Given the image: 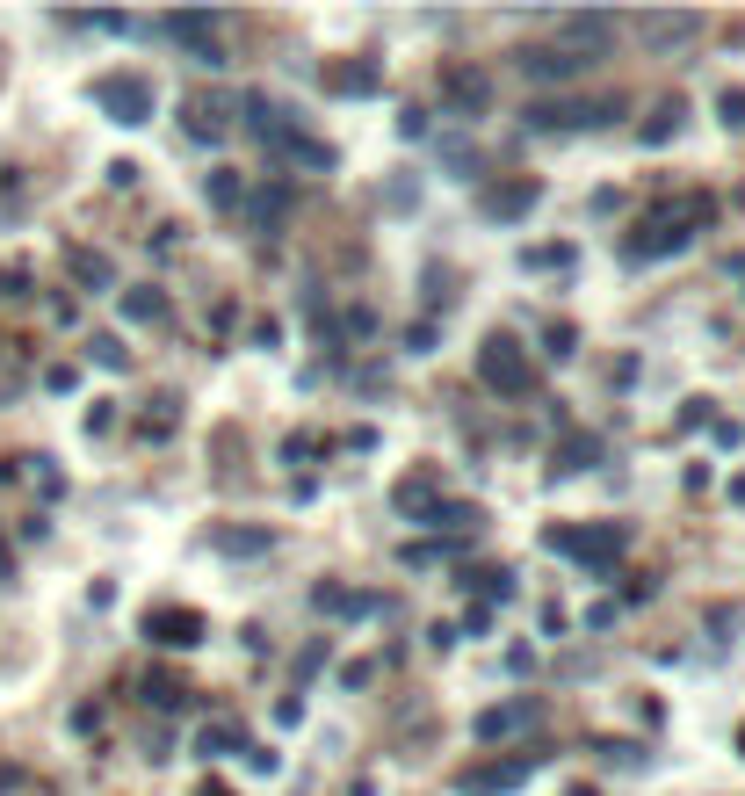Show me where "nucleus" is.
<instances>
[{"instance_id":"1","label":"nucleus","mask_w":745,"mask_h":796,"mask_svg":"<svg viewBox=\"0 0 745 796\" xmlns=\"http://www.w3.org/2000/svg\"><path fill=\"white\" fill-rule=\"evenodd\" d=\"M95 102L116 116V124H152V102H160V95H152L145 73H102L95 80Z\"/></svg>"},{"instance_id":"2","label":"nucleus","mask_w":745,"mask_h":796,"mask_svg":"<svg viewBox=\"0 0 745 796\" xmlns=\"http://www.w3.org/2000/svg\"><path fill=\"white\" fill-rule=\"evenodd\" d=\"M478 370H485V384H492V391H507V398H529V391H536V370H529V355H521V348L507 341V333H492V341H485Z\"/></svg>"},{"instance_id":"3","label":"nucleus","mask_w":745,"mask_h":796,"mask_svg":"<svg viewBox=\"0 0 745 796\" xmlns=\"http://www.w3.org/2000/svg\"><path fill=\"white\" fill-rule=\"evenodd\" d=\"M543 543H550V550H565V558L601 565V558H615V550H623V529H615V522H601V529H550Z\"/></svg>"},{"instance_id":"4","label":"nucleus","mask_w":745,"mask_h":796,"mask_svg":"<svg viewBox=\"0 0 745 796\" xmlns=\"http://www.w3.org/2000/svg\"><path fill=\"white\" fill-rule=\"evenodd\" d=\"M145 637H152V645H196V637H203V616H196V608H152V616H145Z\"/></svg>"},{"instance_id":"5","label":"nucleus","mask_w":745,"mask_h":796,"mask_svg":"<svg viewBox=\"0 0 745 796\" xmlns=\"http://www.w3.org/2000/svg\"><path fill=\"white\" fill-rule=\"evenodd\" d=\"M529 724H543V702L529 695V702H500V710H485L478 717V739H514V731H529Z\"/></svg>"},{"instance_id":"6","label":"nucleus","mask_w":745,"mask_h":796,"mask_svg":"<svg viewBox=\"0 0 745 796\" xmlns=\"http://www.w3.org/2000/svg\"><path fill=\"white\" fill-rule=\"evenodd\" d=\"M529 80H572V73H586V58L579 51H557V44H536V51H521L514 58Z\"/></svg>"},{"instance_id":"7","label":"nucleus","mask_w":745,"mask_h":796,"mask_svg":"<svg viewBox=\"0 0 745 796\" xmlns=\"http://www.w3.org/2000/svg\"><path fill=\"white\" fill-rule=\"evenodd\" d=\"M680 247H688V225H680V218H673V225H666V218H651L637 239H623V254H630V261H651V254H680Z\"/></svg>"},{"instance_id":"8","label":"nucleus","mask_w":745,"mask_h":796,"mask_svg":"<svg viewBox=\"0 0 745 796\" xmlns=\"http://www.w3.org/2000/svg\"><path fill=\"white\" fill-rule=\"evenodd\" d=\"M608 37H615L608 15H565V22H557V51H572V44L594 51V44H608ZM586 51H579V58H586Z\"/></svg>"},{"instance_id":"9","label":"nucleus","mask_w":745,"mask_h":796,"mask_svg":"<svg viewBox=\"0 0 745 796\" xmlns=\"http://www.w3.org/2000/svg\"><path fill=\"white\" fill-rule=\"evenodd\" d=\"M442 95H449L463 116H478V109H485V73H471V66H449V73H442Z\"/></svg>"},{"instance_id":"10","label":"nucleus","mask_w":745,"mask_h":796,"mask_svg":"<svg viewBox=\"0 0 745 796\" xmlns=\"http://www.w3.org/2000/svg\"><path fill=\"white\" fill-rule=\"evenodd\" d=\"M232 131V116H225V102H217V95H189V138H225Z\"/></svg>"},{"instance_id":"11","label":"nucleus","mask_w":745,"mask_h":796,"mask_svg":"<svg viewBox=\"0 0 745 796\" xmlns=\"http://www.w3.org/2000/svg\"><path fill=\"white\" fill-rule=\"evenodd\" d=\"M536 760H500V768H471L463 775V796H485V789H514L521 775H529Z\"/></svg>"},{"instance_id":"12","label":"nucleus","mask_w":745,"mask_h":796,"mask_svg":"<svg viewBox=\"0 0 745 796\" xmlns=\"http://www.w3.org/2000/svg\"><path fill=\"white\" fill-rule=\"evenodd\" d=\"M312 601L326 608V616H369V608H377V594H348V587H333V579H319Z\"/></svg>"},{"instance_id":"13","label":"nucleus","mask_w":745,"mask_h":796,"mask_svg":"<svg viewBox=\"0 0 745 796\" xmlns=\"http://www.w3.org/2000/svg\"><path fill=\"white\" fill-rule=\"evenodd\" d=\"M529 203H536V181H507V189H492V196H485L492 218H521Z\"/></svg>"},{"instance_id":"14","label":"nucleus","mask_w":745,"mask_h":796,"mask_svg":"<svg viewBox=\"0 0 745 796\" xmlns=\"http://www.w3.org/2000/svg\"><path fill=\"white\" fill-rule=\"evenodd\" d=\"M210 543L225 558H254V550H268V529H210Z\"/></svg>"},{"instance_id":"15","label":"nucleus","mask_w":745,"mask_h":796,"mask_svg":"<svg viewBox=\"0 0 745 796\" xmlns=\"http://www.w3.org/2000/svg\"><path fill=\"white\" fill-rule=\"evenodd\" d=\"M326 87H340V95H369V87H377V66H326Z\"/></svg>"},{"instance_id":"16","label":"nucleus","mask_w":745,"mask_h":796,"mask_svg":"<svg viewBox=\"0 0 745 796\" xmlns=\"http://www.w3.org/2000/svg\"><path fill=\"white\" fill-rule=\"evenodd\" d=\"M427 500H434V478H427V471L398 485V507H406V514H427Z\"/></svg>"},{"instance_id":"17","label":"nucleus","mask_w":745,"mask_h":796,"mask_svg":"<svg viewBox=\"0 0 745 796\" xmlns=\"http://www.w3.org/2000/svg\"><path fill=\"white\" fill-rule=\"evenodd\" d=\"M644 37H659V44H666V37H695V15H651Z\"/></svg>"},{"instance_id":"18","label":"nucleus","mask_w":745,"mask_h":796,"mask_svg":"<svg viewBox=\"0 0 745 796\" xmlns=\"http://www.w3.org/2000/svg\"><path fill=\"white\" fill-rule=\"evenodd\" d=\"M73 275H80V283H95V290H102V283H116V268H109L102 254H73Z\"/></svg>"},{"instance_id":"19","label":"nucleus","mask_w":745,"mask_h":796,"mask_svg":"<svg viewBox=\"0 0 745 796\" xmlns=\"http://www.w3.org/2000/svg\"><path fill=\"white\" fill-rule=\"evenodd\" d=\"M123 312H131V319H160L167 297H160V290H131V297H123Z\"/></svg>"},{"instance_id":"20","label":"nucleus","mask_w":745,"mask_h":796,"mask_svg":"<svg viewBox=\"0 0 745 796\" xmlns=\"http://www.w3.org/2000/svg\"><path fill=\"white\" fill-rule=\"evenodd\" d=\"M673 124H680V102H659V109H651V124H644V145H659Z\"/></svg>"},{"instance_id":"21","label":"nucleus","mask_w":745,"mask_h":796,"mask_svg":"<svg viewBox=\"0 0 745 796\" xmlns=\"http://www.w3.org/2000/svg\"><path fill=\"white\" fill-rule=\"evenodd\" d=\"M427 522H434V529H442V522H449V529H478V507H463V500H456V507H434Z\"/></svg>"},{"instance_id":"22","label":"nucleus","mask_w":745,"mask_h":796,"mask_svg":"<svg viewBox=\"0 0 745 796\" xmlns=\"http://www.w3.org/2000/svg\"><path fill=\"white\" fill-rule=\"evenodd\" d=\"M210 203H239V174H232V167L210 174Z\"/></svg>"},{"instance_id":"23","label":"nucleus","mask_w":745,"mask_h":796,"mask_svg":"<svg viewBox=\"0 0 745 796\" xmlns=\"http://www.w3.org/2000/svg\"><path fill=\"white\" fill-rule=\"evenodd\" d=\"M717 109H724V124H738V131H745V87H724Z\"/></svg>"},{"instance_id":"24","label":"nucleus","mask_w":745,"mask_h":796,"mask_svg":"<svg viewBox=\"0 0 745 796\" xmlns=\"http://www.w3.org/2000/svg\"><path fill=\"white\" fill-rule=\"evenodd\" d=\"M95 355L109 362V370H123V362H131V348H123V341H116V333H102V341H95Z\"/></svg>"},{"instance_id":"25","label":"nucleus","mask_w":745,"mask_h":796,"mask_svg":"<svg viewBox=\"0 0 745 796\" xmlns=\"http://www.w3.org/2000/svg\"><path fill=\"white\" fill-rule=\"evenodd\" d=\"M0 297H29V268H0Z\"/></svg>"},{"instance_id":"26","label":"nucleus","mask_w":745,"mask_h":796,"mask_svg":"<svg viewBox=\"0 0 745 796\" xmlns=\"http://www.w3.org/2000/svg\"><path fill=\"white\" fill-rule=\"evenodd\" d=\"M145 702H160V710H174V702H181V688H174V681H145Z\"/></svg>"},{"instance_id":"27","label":"nucleus","mask_w":745,"mask_h":796,"mask_svg":"<svg viewBox=\"0 0 745 796\" xmlns=\"http://www.w3.org/2000/svg\"><path fill=\"white\" fill-rule=\"evenodd\" d=\"M196 796H232V789H225V782H203V789H196Z\"/></svg>"}]
</instances>
